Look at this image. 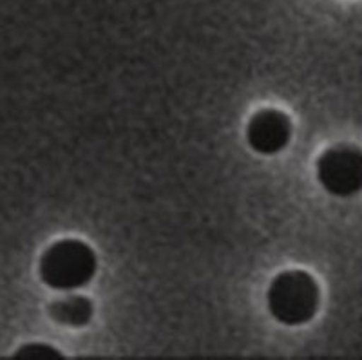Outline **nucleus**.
<instances>
[{
  "instance_id": "f257e3e1",
  "label": "nucleus",
  "mask_w": 362,
  "mask_h": 360,
  "mask_svg": "<svg viewBox=\"0 0 362 360\" xmlns=\"http://www.w3.org/2000/svg\"><path fill=\"white\" fill-rule=\"evenodd\" d=\"M40 277L53 290H76L96 274V255L78 239H64L45 250L38 266Z\"/></svg>"
},
{
  "instance_id": "f03ea898",
  "label": "nucleus",
  "mask_w": 362,
  "mask_h": 360,
  "mask_svg": "<svg viewBox=\"0 0 362 360\" xmlns=\"http://www.w3.org/2000/svg\"><path fill=\"white\" fill-rule=\"evenodd\" d=\"M267 299L274 319L286 326H299L315 315L319 306V286L306 272H283L268 286Z\"/></svg>"
},
{
  "instance_id": "7ed1b4c3",
  "label": "nucleus",
  "mask_w": 362,
  "mask_h": 360,
  "mask_svg": "<svg viewBox=\"0 0 362 360\" xmlns=\"http://www.w3.org/2000/svg\"><path fill=\"white\" fill-rule=\"evenodd\" d=\"M317 178L334 196H355L362 190V151L351 145L329 149L317 161Z\"/></svg>"
},
{
  "instance_id": "20e7f679",
  "label": "nucleus",
  "mask_w": 362,
  "mask_h": 360,
  "mask_svg": "<svg viewBox=\"0 0 362 360\" xmlns=\"http://www.w3.org/2000/svg\"><path fill=\"white\" fill-rule=\"evenodd\" d=\"M292 136L290 118L281 111H261L250 120L247 129V138L255 152L264 156L277 154L283 151Z\"/></svg>"
},
{
  "instance_id": "39448f33",
  "label": "nucleus",
  "mask_w": 362,
  "mask_h": 360,
  "mask_svg": "<svg viewBox=\"0 0 362 360\" xmlns=\"http://www.w3.org/2000/svg\"><path fill=\"white\" fill-rule=\"evenodd\" d=\"M51 315L58 323L67 324V326H83L89 323L93 315V306L86 297H76L71 295L66 299H60L51 306Z\"/></svg>"
},
{
  "instance_id": "423d86ee",
  "label": "nucleus",
  "mask_w": 362,
  "mask_h": 360,
  "mask_svg": "<svg viewBox=\"0 0 362 360\" xmlns=\"http://www.w3.org/2000/svg\"><path fill=\"white\" fill-rule=\"evenodd\" d=\"M15 356H24V359H51V356H62V353L57 352L47 344H28L18 349Z\"/></svg>"
}]
</instances>
